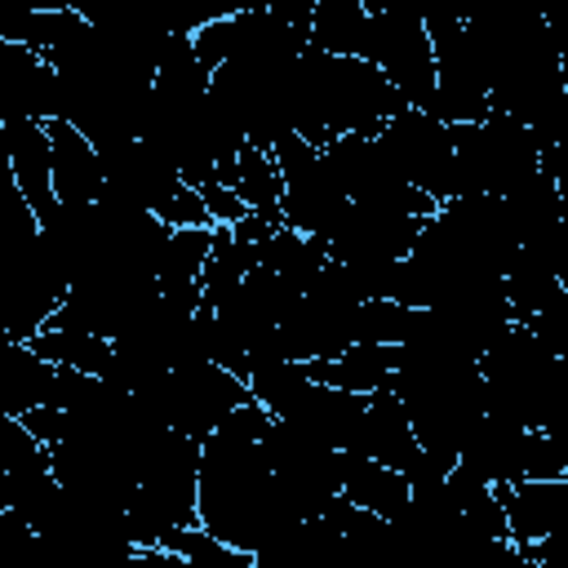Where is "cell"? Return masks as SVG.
Returning a JSON list of instances; mask_svg holds the SVG:
<instances>
[{
  "label": "cell",
  "instance_id": "10",
  "mask_svg": "<svg viewBox=\"0 0 568 568\" xmlns=\"http://www.w3.org/2000/svg\"><path fill=\"white\" fill-rule=\"evenodd\" d=\"M355 457H373L399 475H408V484H422V479H439L444 470L426 462L417 435H413V422L395 395V386H382L368 395V413L359 422V435H355Z\"/></svg>",
  "mask_w": 568,
  "mask_h": 568
},
{
  "label": "cell",
  "instance_id": "9",
  "mask_svg": "<svg viewBox=\"0 0 568 568\" xmlns=\"http://www.w3.org/2000/svg\"><path fill=\"white\" fill-rule=\"evenodd\" d=\"M430 217H404L390 209H373V204H355L346 209V217L333 226L328 235V253L342 266H377V262H404L422 235Z\"/></svg>",
  "mask_w": 568,
  "mask_h": 568
},
{
  "label": "cell",
  "instance_id": "17",
  "mask_svg": "<svg viewBox=\"0 0 568 568\" xmlns=\"http://www.w3.org/2000/svg\"><path fill=\"white\" fill-rule=\"evenodd\" d=\"M53 386H58V364L40 359L27 342H9V351L0 359V413L27 417L36 408H49Z\"/></svg>",
  "mask_w": 568,
  "mask_h": 568
},
{
  "label": "cell",
  "instance_id": "31",
  "mask_svg": "<svg viewBox=\"0 0 568 568\" xmlns=\"http://www.w3.org/2000/svg\"><path fill=\"white\" fill-rule=\"evenodd\" d=\"M541 173L555 182L559 204H564V217H568V142H559L555 151H546V155H541Z\"/></svg>",
  "mask_w": 568,
  "mask_h": 568
},
{
  "label": "cell",
  "instance_id": "1",
  "mask_svg": "<svg viewBox=\"0 0 568 568\" xmlns=\"http://www.w3.org/2000/svg\"><path fill=\"white\" fill-rule=\"evenodd\" d=\"M266 426L271 413L253 399L235 408L226 426L200 444V528H209L231 550H248V555L271 532L297 524L262 453Z\"/></svg>",
  "mask_w": 568,
  "mask_h": 568
},
{
  "label": "cell",
  "instance_id": "26",
  "mask_svg": "<svg viewBox=\"0 0 568 568\" xmlns=\"http://www.w3.org/2000/svg\"><path fill=\"white\" fill-rule=\"evenodd\" d=\"M408 324H413V306H399L390 297H377V302H364L355 311V342H368V346H404Z\"/></svg>",
  "mask_w": 568,
  "mask_h": 568
},
{
  "label": "cell",
  "instance_id": "21",
  "mask_svg": "<svg viewBox=\"0 0 568 568\" xmlns=\"http://www.w3.org/2000/svg\"><path fill=\"white\" fill-rule=\"evenodd\" d=\"M399 368V346H368V342H355L346 355L337 359H324V364H306V373L324 386H337V390H351V395H373L382 386H390Z\"/></svg>",
  "mask_w": 568,
  "mask_h": 568
},
{
  "label": "cell",
  "instance_id": "15",
  "mask_svg": "<svg viewBox=\"0 0 568 568\" xmlns=\"http://www.w3.org/2000/svg\"><path fill=\"white\" fill-rule=\"evenodd\" d=\"M497 497L515 546H532L541 537L568 532V479H519V484H501Z\"/></svg>",
  "mask_w": 568,
  "mask_h": 568
},
{
  "label": "cell",
  "instance_id": "22",
  "mask_svg": "<svg viewBox=\"0 0 568 568\" xmlns=\"http://www.w3.org/2000/svg\"><path fill=\"white\" fill-rule=\"evenodd\" d=\"M368 9L364 0H320L311 18V49L333 58H364Z\"/></svg>",
  "mask_w": 568,
  "mask_h": 568
},
{
  "label": "cell",
  "instance_id": "29",
  "mask_svg": "<svg viewBox=\"0 0 568 568\" xmlns=\"http://www.w3.org/2000/svg\"><path fill=\"white\" fill-rule=\"evenodd\" d=\"M541 18H546V31H550V40H555L559 67H564V75H568V0L541 4Z\"/></svg>",
  "mask_w": 568,
  "mask_h": 568
},
{
  "label": "cell",
  "instance_id": "34",
  "mask_svg": "<svg viewBox=\"0 0 568 568\" xmlns=\"http://www.w3.org/2000/svg\"><path fill=\"white\" fill-rule=\"evenodd\" d=\"M519 555H524V550H519ZM519 568H537V564H532V559H528V555H524V564H519Z\"/></svg>",
  "mask_w": 568,
  "mask_h": 568
},
{
  "label": "cell",
  "instance_id": "19",
  "mask_svg": "<svg viewBox=\"0 0 568 568\" xmlns=\"http://www.w3.org/2000/svg\"><path fill=\"white\" fill-rule=\"evenodd\" d=\"M342 497H351L359 510L395 519L413 501V484H408V475H399V470H390L373 457L342 453Z\"/></svg>",
  "mask_w": 568,
  "mask_h": 568
},
{
  "label": "cell",
  "instance_id": "23",
  "mask_svg": "<svg viewBox=\"0 0 568 568\" xmlns=\"http://www.w3.org/2000/svg\"><path fill=\"white\" fill-rule=\"evenodd\" d=\"M248 213H262L266 222L284 226V178H280V164L275 155L257 151V146H244L240 160H235V186H231Z\"/></svg>",
  "mask_w": 568,
  "mask_h": 568
},
{
  "label": "cell",
  "instance_id": "16",
  "mask_svg": "<svg viewBox=\"0 0 568 568\" xmlns=\"http://www.w3.org/2000/svg\"><path fill=\"white\" fill-rule=\"evenodd\" d=\"M49 146H53V191L58 204H98L106 191L102 155L98 146L67 120H49Z\"/></svg>",
  "mask_w": 568,
  "mask_h": 568
},
{
  "label": "cell",
  "instance_id": "2",
  "mask_svg": "<svg viewBox=\"0 0 568 568\" xmlns=\"http://www.w3.org/2000/svg\"><path fill=\"white\" fill-rule=\"evenodd\" d=\"M479 377L488 390V413L524 430H555L568 422V359H555L532 328L515 324L479 359Z\"/></svg>",
  "mask_w": 568,
  "mask_h": 568
},
{
  "label": "cell",
  "instance_id": "28",
  "mask_svg": "<svg viewBox=\"0 0 568 568\" xmlns=\"http://www.w3.org/2000/svg\"><path fill=\"white\" fill-rule=\"evenodd\" d=\"M200 195H204V204H209V217H213V226H235L240 217H248V204L231 191V186H222V182H209V186H200Z\"/></svg>",
  "mask_w": 568,
  "mask_h": 568
},
{
  "label": "cell",
  "instance_id": "33",
  "mask_svg": "<svg viewBox=\"0 0 568 568\" xmlns=\"http://www.w3.org/2000/svg\"><path fill=\"white\" fill-rule=\"evenodd\" d=\"M226 568H262V564H257V555H248V550H235V559H231Z\"/></svg>",
  "mask_w": 568,
  "mask_h": 568
},
{
  "label": "cell",
  "instance_id": "18",
  "mask_svg": "<svg viewBox=\"0 0 568 568\" xmlns=\"http://www.w3.org/2000/svg\"><path fill=\"white\" fill-rule=\"evenodd\" d=\"M501 280H506V302H510L515 324H532V320L564 293V284H559V275H555V266H550V257H546L537 244H519V248L510 253Z\"/></svg>",
  "mask_w": 568,
  "mask_h": 568
},
{
  "label": "cell",
  "instance_id": "32",
  "mask_svg": "<svg viewBox=\"0 0 568 568\" xmlns=\"http://www.w3.org/2000/svg\"><path fill=\"white\" fill-rule=\"evenodd\" d=\"M546 439H550L555 462H559V470H564V479H568V422H564V426H555V430H546Z\"/></svg>",
  "mask_w": 568,
  "mask_h": 568
},
{
  "label": "cell",
  "instance_id": "11",
  "mask_svg": "<svg viewBox=\"0 0 568 568\" xmlns=\"http://www.w3.org/2000/svg\"><path fill=\"white\" fill-rule=\"evenodd\" d=\"M0 124L4 120H58L62 115V84L44 53L27 44L0 40Z\"/></svg>",
  "mask_w": 568,
  "mask_h": 568
},
{
  "label": "cell",
  "instance_id": "27",
  "mask_svg": "<svg viewBox=\"0 0 568 568\" xmlns=\"http://www.w3.org/2000/svg\"><path fill=\"white\" fill-rule=\"evenodd\" d=\"M169 231H186V226H213V217H209V204H204V195L195 191V186H182L178 195H169L164 204H160V213H155Z\"/></svg>",
  "mask_w": 568,
  "mask_h": 568
},
{
  "label": "cell",
  "instance_id": "7",
  "mask_svg": "<svg viewBox=\"0 0 568 568\" xmlns=\"http://www.w3.org/2000/svg\"><path fill=\"white\" fill-rule=\"evenodd\" d=\"M275 164H280V178H284V226L302 231V235H315L328 244L333 226L346 217L351 209V195L342 191L337 173L328 169L324 151L302 142L297 133L284 138L275 151Z\"/></svg>",
  "mask_w": 568,
  "mask_h": 568
},
{
  "label": "cell",
  "instance_id": "5",
  "mask_svg": "<svg viewBox=\"0 0 568 568\" xmlns=\"http://www.w3.org/2000/svg\"><path fill=\"white\" fill-rule=\"evenodd\" d=\"M364 9H368L364 62H373L413 111L430 115L439 75H435V44L422 13L390 0H364Z\"/></svg>",
  "mask_w": 568,
  "mask_h": 568
},
{
  "label": "cell",
  "instance_id": "24",
  "mask_svg": "<svg viewBox=\"0 0 568 568\" xmlns=\"http://www.w3.org/2000/svg\"><path fill=\"white\" fill-rule=\"evenodd\" d=\"M501 200H506V209H510V222H515L519 244H528V240H537V235H546L550 226L564 222L559 191H555V182H550L546 173H532L528 182H519V186H515L510 195H501Z\"/></svg>",
  "mask_w": 568,
  "mask_h": 568
},
{
  "label": "cell",
  "instance_id": "6",
  "mask_svg": "<svg viewBox=\"0 0 568 568\" xmlns=\"http://www.w3.org/2000/svg\"><path fill=\"white\" fill-rule=\"evenodd\" d=\"M138 399H146L164 417L169 430L204 444L209 435H217L226 426V417L235 408L253 404V390L222 364H186V368H173L155 390H146Z\"/></svg>",
  "mask_w": 568,
  "mask_h": 568
},
{
  "label": "cell",
  "instance_id": "13",
  "mask_svg": "<svg viewBox=\"0 0 568 568\" xmlns=\"http://www.w3.org/2000/svg\"><path fill=\"white\" fill-rule=\"evenodd\" d=\"M364 413H368V395H351V390H337V386H324V382L311 377L293 395V404L280 413V422L306 430L311 439H320V444H328L337 453H351Z\"/></svg>",
  "mask_w": 568,
  "mask_h": 568
},
{
  "label": "cell",
  "instance_id": "8",
  "mask_svg": "<svg viewBox=\"0 0 568 568\" xmlns=\"http://www.w3.org/2000/svg\"><path fill=\"white\" fill-rule=\"evenodd\" d=\"M377 142L408 186L426 191L435 204L453 200V129L448 124H439L426 111L404 106L395 120H386Z\"/></svg>",
  "mask_w": 568,
  "mask_h": 568
},
{
  "label": "cell",
  "instance_id": "3",
  "mask_svg": "<svg viewBox=\"0 0 568 568\" xmlns=\"http://www.w3.org/2000/svg\"><path fill=\"white\" fill-rule=\"evenodd\" d=\"M200 528V444L164 430L142 466H138V488L129 497V532L142 546H164V537Z\"/></svg>",
  "mask_w": 568,
  "mask_h": 568
},
{
  "label": "cell",
  "instance_id": "25",
  "mask_svg": "<svg viewBox=\"0 0 568 568\" xmlns=\"http://www.w3.org/2000/svg\"><path fill=\"white\" fill-rule=\"evenodd\" d=\"M40 359L58 364V368H75V373H89V377H102L106 364H111V351L115 342L106 337H89V333H67V328H44L27 342Z\"/></svg>",
  "mask_w": 568,
  "mask_h": 568
},
{
  "label": "cell",
  "instance_id": "20",
  "mask_svg": "<svg viewBox=\"0 0 568 568\" xmlns=\"http://www.w3.org/2000/svg\"><path fill=\"white\" fill-rule=\"evenodd\" d=\"M328 262H333L328 244L315 240V235H302V231H293V226H280V231L257 248V266L275 271L293 293H311L315 280L328 271Z\"/></svg>",
  "mask_w": 568,
  "mask_h": 568
},
{
  "label": "cell",
  "instance_id": "4",
  "mask_svg": "<svg viewBox=\"0 0 568 568\" xmlns=\"http://www.w3.org/2000/svg\"><path fill=\"white\" fill-rule=\"evenodd\" d=\"M532 173H541V146L519 120L493 111L484 124L453 129V200L457 195L501 200Z\"/></svg>",
  "mask_w": 568,
  "mask_h": 568
},
{
  "label": "cell",
  "instance_id": "14",
  "mask_svg": "<svg viewBox=\"0 0 568 568\" xmlns=\"http://www.w3.org/2000/svg\"><path fill=\"white\" fill-rule=\"evenodd\" d=\"M524 448H528V430L497 417V413H484L470 435L462 439V453H457V466L493 488L501 484H519L524 479Z\"/></svg>",
  "mask_w": 568,
  "mask_h": 568
},
{
  "label": "cell",
  "instance_id": "12",
  "mask_svg": "<svg viewBox=\"0 0 568 568\" xmlns=\"http://www.w3.org/2000/svg\"><path fill=\"white\" fill-rule=\"evenodd\" d=\"M0 138H4L13 191L27 200V209L36 213V222H49V217L58 213L49 129H44L40 120H4V124H0Z\"/></svg>",
  "mask_w": 568,
  "mask_h": 568
},
{
  "label": "cell",
  "instance_id": "30",
  "mask_svg": "<svg viewBox=\"0 0 568 568\" xmlns=\"http://www.w3.org/2000/svg\"><path fill=\"white\" fill-rule=\"evenodd\" d=\"M275 231H280V226H275V222H266L262 213H248V217H240V222L231 226L235 244H244V248H262V244H266Z\"/></svg>",
  "mask_w": 568,
  "mask_h": 568
}]
</instances>
